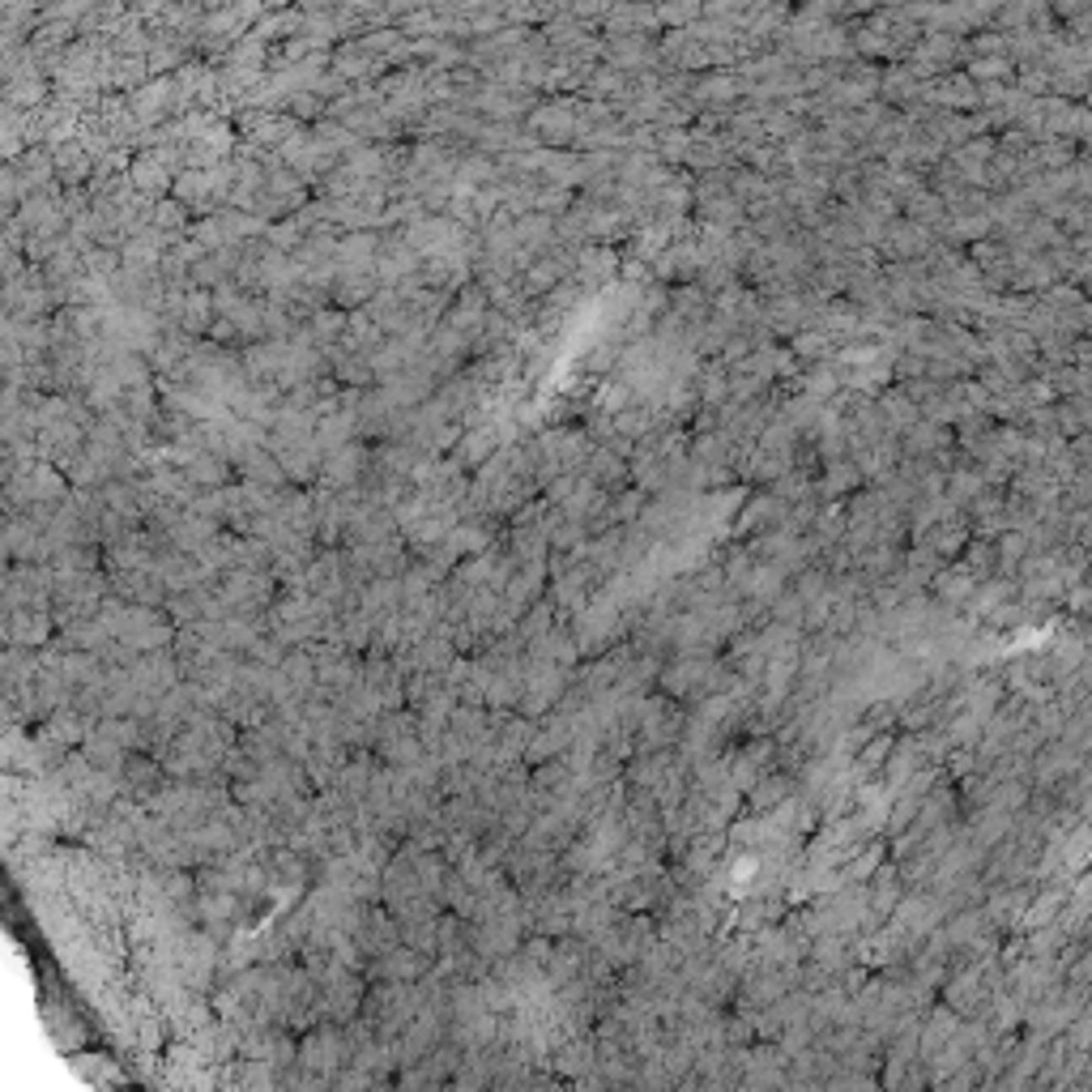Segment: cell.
Instances as JSON below:
<instances>
[{
	"label": "cell",
	"instance_id": "cell-1",
	"mask_svg": "<svg viewBox=\"0 0 1092 1092\" xmlns=\"http://www.w3.org/2000/svg\"><path fill=\"white\" fill-rule=\"evenodd\" d=\"M781 798H790V781H781V777H768V781L751 785V811H773Z\"/></svg>",
	"mask_w": 1092,
	"mask_h": 1092
},
{
	"label": "cell",
	"instance_id": "cell-2",
	"mask_svg": "<svg viewBox=\"0 0 1092 1092\" xmlns=\"http://www.w3.org/2000/svg\"><path fill=\"white\" fill-rule=\"evenodd\" d=\"M892 742H897L892 734H875V738L862 747V756H858V777H870V773H875V768L887 760V751H892Z\"/></svg>",
	"mask_w": 1092,
	"mask_h": 1092
},
{
	"label": "cell",
	"instance_id": "cell-3",
	"mask_svg": "<svg viewBox=\"0 0 1092 1092\" xmlns=\"http://www.w3.org/2000/svg\"><path fill=\"white\" fill-rule=\"evenodd\" d=\"M897 901H901V879H897V870H879V887H875V913L897 909Z\"/></svg>",
	"mask_w": 1092,
	"mask_h": 1092
},
{
	"label": "cell",
	"instance_id": "cell-4",
	"mask_svg": "<svg viewBox=\"0 0 1092 1092\" xmlns=\"http://www.w3.org/2000/svg\"><path fill=\"white\" fill-rule=\"evenodd\" d=\"M879 858H883V845H866V849L858 854V862L845 866V879H870V875L879 870Z\"/></svg>",
	"mask_w": 1092,
	"mask_h": 1092
},
{
	"label": "cell",
	"instance_id": "cell-5",
	"mask_svg": "<svg viewBox=\"0 0 1092 1092\" xmlns=\"http://www.w3.org/2000/svg\"><path fill=\"white\" fill-rule=\"evenodd\" d=\"M939 593H943V597H969V593H973L969 572H961V576H943V581H939Z\"/></svg>",
	"mask_w": 1092,
	"mask_h": 1092
}]
</instances>
